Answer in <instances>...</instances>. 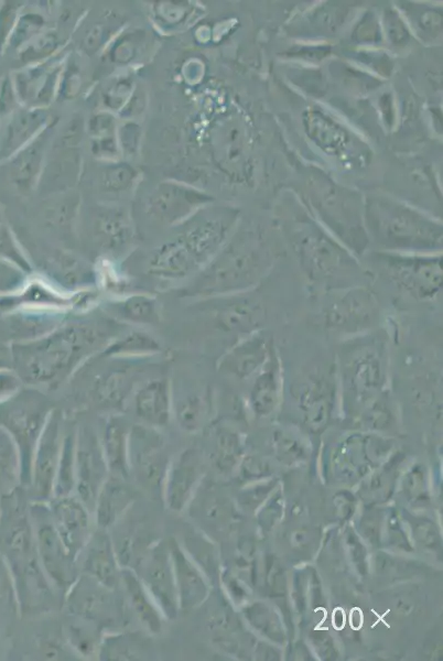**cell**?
Wrapping results in <instances>:
<instances>
[{"label": "cell", "mask_w": 443, "mask_h": 661, "mask_svg": "<svg viewBox=\"0 0 443 661\" xmlns=\"http://www.w3.org/2000/svg\"><path fill=\"white\" fill-rule=\"evenodd\" d=\"M20 486V454L11 435L0 426V496L11 494Z\"/></svg>", "instance_id": "obj_32"}, {"label": "cell", "mask_w": 443, "mask_h": 661, "mask_svg": "<svg viewBox=\"0 0 443 661\" xmlns=\"http://www.w3.org/2000/svg\"><path fill=\"white\" fill-rule=\"evenodd\" d=\"M138 499V489L129 479L109 475L101 486L93 510L95 525L110 530L128 511Z\"/></svg>", "instance_id": "obj_23"}, {"label": "cell", "mask_w": 443, "mask_h": 661, "mask_svg": "<svg viewBox=\"0 0 443 661\" xmlns=\"http://www.w3.org/2000/svg\"><path fill=\"white\" fill-rule=\"evenodd\" d=\"M0 610L20 614L15 584L10 567L0 553Z\"/></svg>", "instance_id": "obj_36"}, {"label": "cell", "mask_w": 443, "mask_h": 661, "mask_svg": "<svg viewBox=\"0 0 443 661\" xmlns=\"http://www.w3.org/2000/svg\"><path fill=\"white\" fill-rule=\"evenodd\" d=\"M120 592L126 606L143 630L150 635L160 633L165 619L132 568L121 567Z\"/></svg>", "instance_id": "obj_25"}, {"label": "cell", "mask_w": 443, "mask_h": 661, "mask_svg": "<svg viewBox=\"0 0 443 661\" xmlns=\"http://www.w3.org/2000/svg\"><path fill=\"white\" fill-rule=\"evenodd\" d=\"M54 408L44 391L26 386L0 403V426L11 435L20 454L22 486L29 485L33 453Z\"/></svg>", "instance_id": "obj_5"}, {"label": "cell", "mask_w": 443, "mask_h": 661, "mask_svg": "<svg viewBox=\"0 0 443 661\" xmlns=\"http://www.w3.org/2000/svg\"><path fill=\"white\" fill-rule=\"evenodd\" d=\"M251 292L194 301L196 312L213 332L238 339L263 329L266 311Z\"/></svg>", "instance_id": "obj_9"}, {"label": "cell", "mask_w": 443, "mask_h": 661, "mask_svg": "<svg viewBox=\"0 0 443 661\" xmlns=\"http://www.w3.org/2000/svg\"><path fill=\"white\" fill-rule=\"evenodd\" d=\"M150 633L123 628L106 631L101 636L96 658L104 661L144 660L151 655Z\"/></svg>", "instance_id": "obj_30"}, {"label": "cell", "mask_w": 443, "mask_h": 661, "mask_svg": "<svg viewBox=\"0 0 443 661\" xmlns=\"http://www.w3.org/2000/svg\"><path fill=\"white\" fill-rule=\"evenodd\" d=\"M131 424L126 416L111 413L105 419L99 434L109 475L129 480V432Z\"/></svg>", "instance_id": "obj_24"}, {"label": "cell", "mask_w": 443, "mask_h": 661, "mask_svg": "<svg viewBox=\"0 0 443 661\" xmlns=\"http://www.w3.org/2000/svg\"><path fill=\"white\" fill-rule=\"evenodd\" d=\"M108 476L99 434L90 425L76 426L74 495L91 513L97 495Z\"/></svg>", "instance_id": "obj_14"}, {"label": "cell", "mask_w": 443, "mask_h": 661, "mask_svg": "<svg viewBox=\"0 0 443 661\" xmlns=\"http://www.w3.org/2000/svg\"><path fill=\"white\" fill-rule=\"evenodd\" d=\"M274 260L262 251L219 249L194 277L179 285L177 296L199 301L252 292L272 271Z\"/></svg>", "instance_id": "obj_3"}, {"label": "cell", "mask_w": 443, "mask_h": 661, "mask_svg": "<svg viewBox=\"0 0 443 661\" xmlns=\"http://www.w3.org/2000/svg\"><path fill=\"white\" fill-rule=\"evenodd\" d=\"M132 570L155 602L165 621L174 620L180 608L168 540L154 541Z\"/></svg>", "instance_id": "obj_12"}, {"label": "cell", "mask_w": 443, "mask_h": 661, "mask_svg": "<svg viewBox=\"0 0 443 661\" xmlns=\"http://www.w3.org/2000/svg\"><path fill=\"white\" fill-rule=\"evenodd\" d=\"M65 419L62 410L54 408L36 443L28 489L31 501L48 502L53 497L56 470L62 453Z\"/></svg>", "instance_id": "obj_11"}, {"label": "cell", "mask_w": 443, "mask_h": 661, "mask_svg": "<svg viewBox=\"0 0 443 661\" xmlns=\"http://www.w3.org/2000/svg\"><path fill=\"white\" fill-rule=\"evenodd\" d=\"M163 353L161 342L145 330H122L116 335L99 353V357L109 360L142 361Z\"/></svg>", "instance_id": "obj_31"}, {"label": "cell", "mask_w": 443, "mask_h": 661, "mask_svg": "<svg viewBox=\"0 0 443 661\" xmlns=\"http://www.w3.org/2000/svg\"><path fill=\"white\" fill-rule=\"evenodd\" d=\"M66 629V641L69 648L84 658L96 657L102 631L96 626L74 618Z\"/></svg>", "instance_id": "obj_34"}, {"label": "cell", "mask_w": 443, "mask_h": 661, "mask_svg": "<svg viewBox=\"0 0 443 661\" xmlns=\"http://www.w3.org/2000/svg\"><path fill=\"white\" fill-rule=\"evenodd\" d=\"M95 245L102 252V258L117 262L128 250L132 240V229L123 213L104 212L93 223Z\"/></svg>", "instance_id": "obj_28"}, {"label": "cell", "mask_w": 443, "mask_h": 661, "mask_svg": "<svg viewBox=\"0 0 443 661\" xmlns=\"http://www.w3.org/2000/svg\"><path fill=\"white\" fill-rule=\"evenodd\" d=\"M77 565L80 574L111 589H120L121 565L109 530L95 527L77 556Z\"/></svg>", "instance_id": "obj_18"}, {"label": "cell", "mask_w": 443, "mask_h": 661, "mask_svg": "<svg viewBox=\"0 0 443 661\" xmlns=\"http://www.w3.org/2000/svg\"><path fill=\"white\" fill-rule=\"evenodd\" d=\"M210 390L199 386H181L172 389V420L186 433L197 432L210 409Z\"/></svg>", "instance_id": "obj_29"}, {"label": "cell", "mask_w": 443, "mask_h": 661, "mask_svg": "<svg viewBox=\"0 0 443 661\" xmlns=\"http://www.w3.org/2000/svg\"><path fill=\"white\" fill-rule=\"evenodd\" d=\"M166 441L159 429L131 424L129 432L130 479L151 496H162L164 477L171 460Z\"/></svg>", "instance_id": "obj_10"}, {"label": "cell", "mask_w": 443, "mask_h": 661, "mask_svg": "<svg viewBox=\"0 0 443 661\" xmlns=\"http://www.w3.org/2000/svg\"><path fill=\"white\" fill-rule=\"evenodd\" d=\"M198 478L197 454L183 449L171 457L162 487L161 500L166 509L181 512L187 506Z\"/></svg>", "instance_id": "obj_21"}, {"label": "cell", "mask_w": 443, "mask_h": 661, "mask_svg": "<svg viewBox=\"0 0 443 661\" xmlns=\"http://www.w3.org/2000/svg\"><path fill=\"white\" fill-rule=\"evenodd\" d=\"M375 269L377 273L398 291L419 302L435 300L442 292V258L436 254L385 253L379 254Z\"/></svg>", "instance_id": "obj_6"}, {"label": "cell", "mask_w": 443, "mask_h": 661, "mask_svg": "<svg viewBox=\"0 0 443 661\" xmlns=\"http://www.w3.org/2000/svg\"><path fill=\"white\" fill-rule=\"evenodd\" d=\"M104 314L122 325L153 326L161 322V303L154 294L132 292L99 303Z\"/></svg>", "instance_id": "obj_22"}, {"label": "cell", "mask_w": 443, "mask_h": 661, "mask_svg": "<svg viewBox=\"0 0 443 661\" xmlns=\"http://www.w3.org/2000/svg\"><path fill=\"white\" fill-rule=\"evenodd\" d=\"M75 437L76 425L66 424L52 498L73 495L75 491Z\"/></svg>", "instance_id": "obj_33"}, {"label": "cell", "mask_w": 443, "mask_h": 661, "mask_svg": "<svg viewBox=\"0 0 443 661\" xmlns=\"http://www.w3.org/2000/svg\"><path fill=\"white\" fill-rule=\"evenodd\" d=\"M31 277L19 267L0 259V296L20 294Z\"/></svg>", "instance_id": "obj_35"}, {"label": "cell", "mask_w": 443, "mask_h": 661, "mask_svg": "<svg viewBox=\"0 0 443 661\" xmlns=\"http://www.w3.org/2000/svg\"><path fill=\"white\" fill-rule=\"evenodd\" d=\"M24 387L12 368L0 369V403L15 395Z\"/></svg>", "instance_id": "obj_38"}, {"label": "cell", "mask_w": 443, "mask_h": 661, "mask_svg": "<svg viewBox=\"0 0 443 661\" xmlns=\"http://www.w3.org/2000/svg\"><path fill=\"white\" fill-rule=\"evenodd\" d=\"M63 310L19 305L0 317V340L11 345L39 339L67 321Z\"/></svg>", "instance_id": "obj_15"}, {"label": "cell", "mask_w": 443, "mask_h": 661, "mask_svg": "<svg viewBox=\"0 0 443 661\" xmlns=\"http://www.w3.org/2000/svg\"><path fill=\"white\" fill-rule=\"evenodd\" d=\"M122 326L106 315L66 321L39 339L9 345L12 369L26 387L55 390L97 357Z\"/></svg>", "instance_id": "obj_1"}, {"label": "cell", "mask_w": 443, "mask_h": 661, "mask_svg": "<svg viewBox=\"0 0 443 661\" xmlns=\"http://www.w3.org/2000/svg\"><path fill=\"white\" fill-rule=\"evenodd\" d=\"M29 512L40 564L55 592L64 595L79 575L77 560L58 535L47 502L31 501Z\"/></svg>", "instance_id": "obj_8"}, {"label": "cell", "mask_w": 443, "mask_h": 661, "mask_svg": "<svg viewBox=\"0 0 443 661\" xmlns=\"http://www.w3.org/2000/svg\"><path fill=\"white\" fill-rule=\"evenodd\" d=\"M283 383L282 362L274 346L266 364L251 379L249 402L253 411L259 414L272 412L282 397Z\"/></svg>", "instance_id": "obj_27"}, {"label": "cell", "mask_w": 443, "mask_h": 661, "mask_svg": "<svg viewBox=\"0 0 443 661\" xmlns=\"http://www.w3.org/2000/svg\"><path fill=\"white\" fill-rule=\"evenodd\" d=\"M120 589H111L80 574L63 595L66 613L102 632L123 628L126 603Z\"/></svg>", "instance_id": "obj_7"}, {"label": "cell", "mask_w": 443, "mask_h": 661, "mask_svg": "<svg viewBox=\"0 0 443 661\" xmlns=\"http://www.w3.org/2000/svg\"><path fill=\"white\" fill-rule=\"evenodd\" d=\"M335 369L343 403L369 409L389 395V349L379 329L342 339Z\"/></svg>", "instance_id": "obj_2"}, {"label": "cell", "mask_w": 443, "mask_h": 661, "mask_svg": "<svg viewBox=\"0 0 443 661\" xmlns=\"http://www.w3.org/2000/svg\"><path fill=\"white\" fill-rule=\"evenodd\" d=\"M274 346L268 332H253L227 347L217 360V370L237 381L251 380L266 364Z\"/></svg>", "instance_id": "obj_16"}, {"label": "cell", "mask_w": 443, "mask_h": 661, "mask_svg": "<svg viewBox=\"0 0 443 661\" xmlns=\"http://www.w3.org/2000/svg\"><path fill=\"white\" fill-rule=\"evenodd\" d=\"M129 402L139 423L160 430L172 421V383L164 376L143 379Z\"/></svg>", "instance_id": "obj_19"}, {"label": "cell", "mask_w": 443, "mask_h": 661, "mask_svg": "<svg viewBox=\"0 0 443 661\" xmlns=\"http://www.w3.org/2000/svg\"><path fill=\"white\" fill-rule=\"evenodd\" d=\"M0 259L8 261L33 275L31 259L18 247L7 229L0 228Z\"/></svg>", "instance_id": "obj_37"}, {"label": "cell", "mask_w": 443, "mask_h": 661, "mask_svg": "<svg viewBox=\"0 0 443 661\" xmlns=\"http://www.w3.org/2000/svg\"><path fill=\"white\" fill-rule=\"evenodd\" d=\"M173 567L180 611L195 607L203 599L206 587L193 560L184 551L175 537L168 539Z\"/></svg>", "instance_id": "obj_26"}, {"label": "cell", "mask_w": 443, "mask_h": 661, "mask_svg": "<svg viewBox=\"0 0 443 661\" xmlns=\"http://www.w3.org/2000/svg\"><path fill=\"white\" fill-rule=\"evenodd\" d=\"M0 513H1V496H0Z\"/></svg>", "instance_id": "obj_40"}, {"label": "cell", "mask_w": 443, "mask_h": 661, "mask_svg": "<svg viewBox=\"0 0 443 661\" xmlns=\"http://www.w3.org/2000/svg\"><path fill=\"white\" fill-rule=\"evenodd\" d=\"M47 506L58 535L77 560L96 527L91 511L74 494L54 497Z\"/></svg>", "instance_id": "obj_17"}, {"label": "cell", "mask_w": 443, "mask_h": 661, "mask_svg": "<svg viewBox=\"0 0 443 661\" xmlns=\"http://www.w3.org/2000/svg\"><path fill=\"white\" fill-rule=\"evenodd\" d=\"M12 368L11 354L8 344L0 340V369Z\"/></svg>", "instance_id": "obj_39"}, {"label": "cell", "mask_w": 443, "mask_h": 661, "mask_svg": "<svg viewBox=\"0 0 443 661\" xmlns=\"http://www.w3.org/2000/svg\"><path fill=\"white\" fill-rule=\"evenodd\" d=\"M317 297L316 319L329 335L346 339L377 329L380 305L368 284L354 285Z\"/></svg>", "instance_id": "obj_4"}, {"label": "cell", "mask_w": 443, "mask_h": 661, "mask_svg": "<svg viewBox=\"0 0 443 661\" xmlns=\"http://www.w3.org/2000/svg\"><path fill=\"white\" fill-rule=\"evenodd\" d=\"M126 361L123 366L108 367L97 373L90 386L93 402L107 410H120L129 402L136 387L145 378L142 370Z\"/></svg>", "instance_id": "obj_20"}, {"label": "cell", "mask_w": 443, "mask_h": 661, "mask_svg": "<svg viewBox=\"0 0 443 661\" xmlns=\"http://www.w3.org/2000/svg\"><path fill=\"white\" fill-rule=\"evenodd\" d=\"M309 421L321 423L338 394L335 361L317 362L298 375L289 387Z\"/></svg>", "instance_id": "obj_13"}]
</instances>
